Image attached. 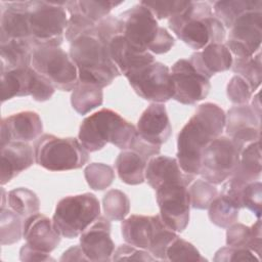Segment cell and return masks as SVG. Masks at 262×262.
I'll return each mask as SVG.
<instances>
[{
  "label": "cell",
  "instance_id": "9",
  "mask_svg": "<svg viewBox=\"0 0 262 262\" xmlns=\"http://www.w3.org/2000/svg\"><path fill=\"white\" fill-rule=\"evenodd\" d=\"M100 215L98 199L90 192L61 199L55 208L52 221L61 236L75 238Z\"/></svg>",
  "mask_w": 262,
  "mask_h": 262
},
{
  "label": "cell",
  "instance_id": "49",
  "mask_svg": "<svg viewBox=\"0 0 262 262\" xmlns=\"http://www.w3.org/2000/svg\"><path fill=\"white\" fill-rule=\"evenodd\" d=\"M19 259L21 261H54L52 257H50L49 254L43 253L41 251L35 250L28 246L27 244H24L19 250Z\"/></svg>",
  "mask_w": 262,
  "mask_h": 262
},
{
  "label": "cell",
  "instance_id": "42",
  "mask_svg": "<svg viewBox=\"0 0 262 262\" xmlns=\"http://www.w3.org/2000/svg\"><path fill=\"white\" fill-rule=\"evenodd\" d=\"M123 2L115 1H93V0H82L78 1L79 10L91 21L98 24L101 19L106 17L111 10Z\"/></svg>",
  "mask_w": 262,
  "mask_h": 262
},
{
  "label": "cell",
  "instance_id": "30",
  "mask_svg": "<svg viewBox=\"0 0 262 262\" xmlns=\"http://www.w3.org/2000/svg\"><path fill=\"white\" fill-rule=\"evenodd\" d=\"M103 102L102 88L96 84L78 81L72 91L71 104L80 115H86Z\"/></svg>",
  "mask_w": 262,
  "mask_h": 262
},
{
  "label": "cell",
  "instance_id": "44",
  "mask_svg": "<svg viewBox=\"0 0 262 262\" xmlns=\"http://www.w3.org/2000/svg\"><path fill=\"white\" fill-rule=\"evenodd\" d=\"M228 99L236 104H248L254 93L251 85L241 76H233L227 84L226 88Z\"/></svg>",
  "mask_w": 262,
  "mask_h": 262
},
{
  "label": "cell",
  "instance_id": "32",
  "mask_svg": "<svg viewBox=\"0 0 262 262\" xmlns=\"http://www.w3.org/2000/svg\"><path fill=\"white\" fill-rule=\"evenodd\" d=\"M262 9L261 0H225L214 2V15L220 20L225 29H229L233 21L243 13Z\"/></svg>",
  "mask_w": 262,
  "mask_h": 262
},
{
  "label": "cell",
  "instance_id": "7",
  "mask_svg": "<svg viewBox=\"0 0 262 262\" xmlns=\"http://www.w3.org/2000/svg\"><path fill=\"white\" fill-rule=\"evenodd\" d=\"M35 162L49 171H68L82 168L89 161V151L73 137L41 135L34 144Z\"/></svg>",
  "mask_w": 262,
  "mask_h": 262
},
{
  "label": "cell",
  "instance_id": "17",
  "mask_svg": "<svg viewBox=\"0 0 262 262\" xmlns=\"http://www.w3.org/2000/svg\"><path fill=\"white\" fill-rule=\"evenodd\" d=\"M80 246L88 261H111L115 251V244L111 237L110 219L99 215L80 234Z\"/></svg>",
  "mask_w": 262,
  "mask_h": 262
},
{
  "label": "cell",
  "instance_id": "45",
  "mask_svg": "<svg viewBox=\"0 0 262 262\" xmlns=\"http://www.w3.org/2000/svg\"><path fill=\"white\" fill-rule=\"evenodd\" d=\"M55 92L54 86L42 75L36 72L31 67V76H30V87L29 93L36 101H46L49 100Z\"/></svg>",
  "mask_w": 262,
  "mask_h": 262
},
{
  "label": "cell",
  "instance_id": "27",
  "mask_svg": "<svg viewBox=\"0 0 262 262\" xmlns=\"http://www.w3.org/2000/svg\"><path fill=\"white\" fill-rule=\"evenodd\" d=\"M262 171L260 140L246 145L239 155L238 164L230 178L235 183L245 186L250 182L260 179Z\"/></svg>",
  "mask_w": 262,
  "mask_h": 262
},
{
  "label": "cell",
  "instance_id": "22",
  "mask_svg": "<svg viewBox=\"0 0 262 262\" xmlns=\"http://www.w3.org/2000/svg\"><path fill=\"white\" fill-rule=\"evenodd\" d=\"M194 178L195 175L187 174L180 168L177 159L168 156L151 158L145 169V181L155 190L169 182H179L189 186Z\"/></svg>",
  "mask_w": 262,
  "mask_h": 262
},
{
  "label": "cell",
  "instance_id": "21",
  "mask_svg": "<svg viewBox=\"0 0 262 262\" xmlns=\"http://www.w3.org/2000/svg\"><path fill=\"white\" fill-rule=\"evenodd\" d=\"M138 135L146 142L161 146L171 136L172 127L163 103L151 102L137 122Z\"/></svg>",
  "mask_w": 262,
  "mask_h": 262
},
{
  "label": "cell",
  "instance_id": "37",
  "mask_svg": "<svg viewBox=\"0 0 262 262\" xmlns=\"http://www.w3.org/2000/svg\"><path fill=\"white\" fill-rule=\"evenodd\" d=\"M23 217L10 208H1L0 214V237L1 245H12L23 236Z\"/></svg>",
  "mask_w": 262,
  "mask_h": 262
},
{
  "label": "cell",
  "instance_id": "35",
  "mask_svg": "<svg viewBox=\"0 0 262 262\" xmlns=\"http://www.w3.org/2000/svg\"><path fill=\"white\" fill-rule=\"evenodd\" d=\"M208 210L210 221L221 228L229 227L238 219L239 208L220 193L210 204Z\"/></svg>",
  "mask_w": 262,
  "mask_h": 262
},
{
  "label": "cell",
  "instance_id": "2",
  "mask_svg": "<svg viewBox=\"0 0 262 262\" xmlns=\"http://www.w3.org/2000/svg\"><path fill=\"white\" fill-rule=\"evenodd\" d=\"M169 28L186 45L194 50L213 43H222L226 30L214 15L210 3L189 1L188 6L168 19Z\"/></svg>",
  "mask_w": 262,
  "mask_h": 262
},
{
  "label": "cell",
  "instance_id": "14",
  "mask_svg": "<svg viewBox=\"0 0 262 262\" xmlns=\"http://www.w3.org/2000/svg\"><path fill=\"white\" fill-rule=\"evenodd\" d=\"M183 183L169 182L156 189V200L163 222L173 231L182 232L189 222L190 201Z\"/></svg>",
  "mask_w": 262,
  "mask_h": 262
},
{
  "label": "cell",
  "instance_id": "26",
  "mask_svg": "<svg viewBox=\"0 0 262 262\" xmlns=\"http://www.w3.org/2000/svg\"><path fill=\"white\" fill-rule=\"evenodd\" d=\"M151 158L136 149H123L116 159L115 167L120 179L129 185H138L145 181V169Z\"/></svg>",
  "mask_w": 262,
  "mask_h": 262
},
{
  "label": "cell",
  "instance_id": "13",
  "mask_svg": "<svg viewBox=\"0 0 262 262\" xmlns=\"http://www.w3.org/2000/svg\"><path fill=\"white\" fill-rule=\"evenodd\" d=\"M262 41V9L239 15L229 28L226 47L237 58L251 57L260 51Z\"/></svg>",
  "mask_w": 262,
  "mask_h": 262
},
{
  "label": "cell",
  "instance_id": "50",
  "mask_svg": "<svg viewBox=\"0 0 262 262\" xmlns=\"http://www.w3.org/2000/svg\"><path fill=\"white\" fill-rule=\"evenodd\" d=\"M60 261H88L81 246H73L61 256Z\"/></svg>",
  "mask_w": 262,
  "mask_h": 262
},
{
  "label": "cell",
  "instance_id": "31",
  "mask_svg": "<svg viewBox=\"0 0 262 262\" xmlns=\"http://www.w3.org/2000/svg\"><path fill=\"white\" fill-rule=\"evenodd\" d=\"M31 67L1 72V100L2 102L13 97L29 96Z\"/></svg>",
  "mask_w": 262,
  "mask_h": 262
},
{
  "label": "cell",
  "instance_id": "39",
  "mask_svg": "<svg viewBox=\"0 0 262 262\" xmlns=\"http://www.w3.org/2000/svg\"><path fill=\"white\" fill-rule=\"evenodd\" d=\"M190 207L198 210H206L219 194L215 184L205 180L196 179L187 187Z\"/></svg>",
  "mask_w": 262,
  "mask_h": 262
},
{
  "label": "cell",
  "instance_id": "8",
  "mask_svg": "<svg viewBox=\"0 0 262 262\" xmlns=\"http://www.w3.org/2000/svg\"><path fill=\"white\" fill-rule=\"evenodd\" d=\"M68 20L64 1H30V39L34 47L60 46Z\"/></svg>",
  "mask_w": 262,
  "mask_h": 262
},
{
  "label": "cell",
  "instance_id": "20",
  "mask_svg": "<svg viewBox=\"0 0 262 262\" xmlns=\"http://www.w3.org/2000/svg\"><path fill=\"white\" fill-rule=\"evenodd\" d=\"M0 42L30 40V1L1 2Z\"/></svg>",
  "mask_w": 262,
  "mask_h": 262
},
{
  "label": "cell",
  "instance_id": "34",
  "mask_svg": "<svg viewBox=\"0 0 262 262\" xmlns=\"http://www.w3.org/2000/svg\"><path fill=\"white\" fill-rule=\"evenodd\" d=\"M232 72L237 76L245 79L252 87L255 92L262 81V63H261V52L258 51L251 57L232 59L231 68Z\"/></svg>",
  "mask_w": 262,
  "mask_h": 262
},
{
  "label": "cell",
  "instance_id": "33",
  "mask_svg": "<svg viewBox=\"0 0 262 262\" xmlns=\"http://www.w3.org/2000/svg\"><path fill=\"white\" fill-rule=\"evenodd\" d=\"M7 205L12 211L27 218L39 213L40 201L37 194L29 188L17 187L7 193Z\"/></svg>",
  "mask_w": 262,
  "mask_h": 262
},
{
  "label": "cell",
  "instance_id": "11",
  "mask_svg": "<svg viewBox=\"0 0 262 262\" xmlns=\"http://www.w3.org/2000/svg\"><path fill=\"white\" fill-rule=\"evenodd\" d=\"M239 155L241 150L232 139L220 135L203 150L199 174L215 185L221 184L234 172Z\"/></svg>",
  "mask_w": 262,
  "mask_h": 262
},
{
  "label": "cell",
  "instance_id": "18",
  "mask_svg": "<svg viewBox=\"0 0 262 262\" xmlns=\"http://www.w3.org/2000/svg\"><path fill=\"white\" fill-rule=\"evenodd\" d=\"M43 132V124L36 112L26 111L1 120V146L11 141L29 142L38 139Z\"/></svg>",
  "mask_w": 262,
  "mask_h": 262
},
{
  "label": "cell",
  "instance_id": "16",
  "mask_svg": "<svg viewBox=\"0 0 262 262\" xmlns=\"http://www.w3.org/2000/svg\"><path fill=\"white\" fill-rule=\"evenodd\" d=\"M226 134L242 151L251 142L260 140V115L248 104L229 108L225 120Z\"/></svg>",
  "mask_w": 262,
  "mask_h": 262
},
{
  "label": "cell",
  "instance_id": "29",
  "mask_svg": "<svg viewBox=\"0 0 262 262\" xmlns=\"http://www.w3.org/2000/svg\"><path fill=\"white\" fill-rule=\"evenodd\" d=\"M226 245L235 248L248 249L260 258L262 247L260 218H258L252 226L235 222L227 227Z\"/></svg>",
  "mask_w": 262,
  "mask_h": 262
},
{
  "label": "cell",
  "instance_id": "23",
  "mask_svg": "<svg viewBox=\"0 0 262 262\" xmlns=\"http://www.w3.org/2000/svg\"><path fill=\"white\" fill-rule=\"evenodd\" d=\"M108 51L120 73L125 77L156 61L152 53L135 49L122 34L115 36L108 42Z\"/></svg>",
  "mask_w": 262,
  "mask_h": 262
},
{
  "label": "cell",
  "instance_id": "48",
  "mask_svg": "<svg viewBox=\"0 0 262 262\" xmlns=\"http://www.w3.org/2000/svg\"><path fill=\"white\" fill-rule=\"evenodd\" d=\"M216 262H230V261H260V258L254 255L248 249L235 248V247H223L219 249L213 258Z\"/></svg>",
  "mask_w": 262,
  "mask_h": 262
},
{
  "label": "cell",
  "instance_id": "41",
  "mask_svg": "<svg viewBox=\"0 0 262 262\" xmlns=\"http://www.w3.org/2000/svg\"><path fill=\"white\" fill-rule=\"evenodd\" d=\"M166 261H207V259L192 244L177 236L166 250Z\"/></svg>",
  "mask_w": 262,
  "mask_h": 262
},
{
  "label": "cell",
  "instance_id": "25",
  "mask_svg": "<svg viewBox=\"0 0 262 262\" xmlns=\"http://www.w3.org/2000/svg\"><path fill=\"white\" fill-rule=\"evenodd\" d=\"M232 59L233 56L225 44L213 43L192 53L188 60L200 74L210 79L217 73L229 70Z\"/></svg>",
  "mask_w": 262,
  "mask_h": 262
},
{
  "label": "cell",
  "instance_id": "6",
  "mask_svg": "<svg viewBox=\"0 0 262 262\" xmlns=\"http://www.w3.org/2000/svg\"><path fill=\"white\" fill-rule=\"evenodd\" d=\"M124 241L148 251L156 259L166 261V250L178 234L170 229L160 214L154 216L131 215L121 225Z\"/></svg>",
  "mask_w": 262,
  "mask_h": 262
},
{
  "label": "cell",
  "instance_id": "36",
  "mask_svg": "<svg viewBox=\"0 0 262 262\" xmlns=\"http://www.w3.org/2000/svg\"><path fill=\"white\" fill-rule=\"evenodd\" d=\"M64 6L69 13L68 26L64 32L67 41L70 43L81 35L91 33L96 24L87 18L78 7V1H64Z\"/></svg>",
  "mask_w": 262,
  "mask_h": 262
},
{
  "label": "cell",
  "instance_id": "4",
  "mask_svg": "<svg viewBox=\"0 0 262 262\" xmlns=\"http://www.w3.org/2000/svg\"><path fill=\"white\" fill-rule=\"evenodd\" d=\"M138 136L136 127L120 114L101 108L83 120L79 128V141L88 151H96L112 143L120 149H128Z\"/></svg>",
  "mask_w": 262,
  "mask_h": 262
},
{
  "label": "cell",
  "instance_id": "10",
  "mask_svg": "<svg viewBox=\"0 0 262 262\" xmlns=\"http://www.w3.org/2000/svg\"><path fill=\"white\" fill-rule=\"evenodd\" d=\"M31 67L61 91H73L79 80L75 62L59 46L36 47Z\"/></svg>",
  "mask_w": 262,
  "mask_h": 262
},
{
  "label": "cell",
  "instance_id": "40",
  "mask_svg": "<svg viewBox=\"0 0 262 262\" xmlns=\"http://www.w3.org/2000/svg\"><path fill=\"white\" fill-rule=\"evenodd\" d=\"M85 179L94 190H103L111 186L115 180L113 167L103 163H91L84 170Z\"/></svg>",
  "mask_w": 262,
  "mask_h": 262
},
{
  "label": "cell",
  "instance_id": "38",
  "mask_svg": "<svg viewBox=\"0 0 262 262\" xmlns=\"http://www.w3.org/2000/svg\"><path fill=\"white\" fill-rule=\"evenodd\" d=\"M105 217L113 221H122L130 212V200L119 189L108 190L102 199Z\"/></svg>",
  "mask_w": 262,
  "mask_h": 262
},
{
  "label": "cell",
  "instance_id": "46",
  "mask_svg": "<svg viewBox=\"0 0 262 262\" xmlns=\"http://www.w3.org/2000/svg\"><path fill=\"white\" fill-rule=\"evenodd\" d=\"M242 206L249 209L257 218L262 213V184L260 180L248 183L242 191Z\"/></svg>",
  "mask_w": 262,
  "mask_h": 262
},
{
  "label": "cell",
  "instance_id": "24",
  "mask_svg": "<svg viewBox=\"0 0 262 262\" xmlns=\"http://www.w3.org/2000/svg\"><path fill=\"white\" fill-rule=\"evenodd\" d=\"M35 160L32 146L24 141H11L1 146L0 183L3 186L17 176L21 171L30 168Z\"/></svg>",
  "mask_w": 262,
  "mask_h": 262
},
{
  "label": "cell",
  "instance_id": "43",
  "mask_svg": "<svg viewBox=\"0 0 262 262\" xmlns=\"http://www.w3.org/2000/svg\"><path fill=\"white\" fill-rule=\"evenodd\" d=\"M140 4L145 6L156 18L158 19H164V18H170L179 12H181L183 9H185L189 1H178V0H171V1H140Z\"/></svg>",
  "mask_w": 262,
  "mask_h": 262
},
{
  "label": "cell",
  "instance_id": "3",
  "mask_svg": "<svg viewBox=\"0 0 262 262\" xmlns=\"http://www.w3.org/2000/svg\"><path fill=\"white\" fill-rule=\"evenodd\" d=\"M69 54L78 69V81L104 88L121 75L110 55L108 44L97 37L94 30L72 41Z\"/></svg>",
  "mask_w": 262,
  "mask_h": 262
},
{
  "label": "cell",
  "instance_id": "12",
  "mask_svg": "<svg viewBox=\"0 0 262 262\" xmlns=\"http://www.w3.org/2000/svg\"><path fill=\"white\" fill-rule=\"evenodd\" d=\"M129 84L141 98L164 103L174 94L170 69L160 61H154L128 75Z\"/></svg>",
  "mask_w": 262,
  "mask_h": 262
},
{
  "label": "cell",
  "instance_id": "1",
  "mask_svg": "<svg viewBox=\"0 0 262 262\" xmlns=\"http://www.w3.org/2000/svg\"><path fill=\"white\" fill-rule=\"evenodd\" d=\"M226 115L216 103L205 102L183 126L177 136V161L187 174L199 175L205 147L222 135Z\"/></svg>",
  "mask_w": 262,
  "mask_h": 262
},
{
  "label": "cell",
  "instance_id": "28",
  "mask_svg": "<svg viewBox=\"0 0 262 262\" xmlns=\"http://www.w3.org/2000/svg\"><path fill=\"white\" fill-rule=\"evenodd\" d=\"M34 49L35 47L30 40L0 42L1 72L30 68Z\"/></svg>",
  "mask_w": 262,
  "mask_h": 262
},
{
  "label": "cell",
  "instance_id": "5",
  "mask_svg": "<svg viewBox=\"0 0 262 262\" xmlns=\"http://www.w3.org/2000/svg\"><path fill=\"white\" fill-rule=\"evenodd\" d=\"M119 18L123 23L122 35L139 51L163 54L175 44L173 36L161 27L154 14L140 3L120 13Z\"/></svg>",
  "mask_w": 262,
  "mask_h": 262
},
{
  "label": "cell",
  "instance_id": "15",
  "mask_svg": "<svg viewBox=\"0 0 262 262\" xmlns=\"http://www.w3.org/2000/svg\"><path fill=\"white\" fill-rule=\"evenodd\" d=\"M174 86L173 99L182 104H194L205 99L211 89L210 79L200 74L188 59H178L170 70Z\"/></svg>",
  "mask_w": 262,
  "mask_h": 262
},
{
  "label": "cell",
  "instance_id": "47",
  "mask_svg": "<svg viewBox=\"0 0 262 262\" xmlns=\"http://www.w3.org/2000/svg\"><path fill=\"white\" fill-rule=\"evenodd\" d=\"M113 261H155L157 260L148 251L139 249L130 244L120 245L117 249H115L113 257Z\"/></svg>",
  "mask_w": 262,
  "mask_h": 262
},
{
  "label": "cell",
  "instance_id": "19",
  "mask_svg": "<svg viewBox=\"0 0 262 262\" xmlns=\"http://www.w3.org/2000/svg\"><path fill=\"white\" fill-rule=\"evenodd\" d=\"M60 236L53 221L47 216L36 213L25 218L23 237L31 248L50 254L59 245Z\"/></svg>",
  "mask_w": 262,
  "mask_h": 262
}]
</instances>
